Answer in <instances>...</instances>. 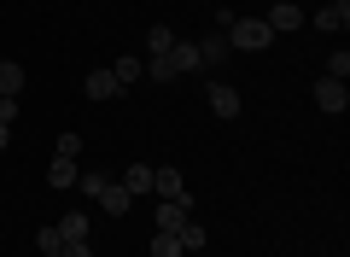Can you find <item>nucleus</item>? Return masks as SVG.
Instances as JSON below:
<instances>
[{"instance_id": "obj_22", "label": "nucleus", "mask_w": 350, "mask_h": 257, "mask_svg": "<svg viewBox=\"0 0 350 257\" xmlns=\"http://www.w3.org/2000/svg\"><path fill=\"white\" fill-rule=\"evenodd\" d=\"M146 76H152V82H175V64H170V53H158V59H146Z\"/></svg>"}, {"instance_id": "obj_6", "label": "nucleus", "mask_w": 350, "mask_h": 257, "mask_svg": "<svg viewBox=\"0 0 350 257\" xmlns=\"http://www.w3.org/2000/svg\"><path fill=\"white\" fill-rule=\"evenodd\" d=\"M82 94L94 99V106H105V99H117V94H123V82H117L111 71H94V76L82 82Z\"/></svg>"}, {"instance_id": "obj_26", "label": "nucleus", "mask_w": 350, "mask_h": 257, "mask_svg": "<svg viewBox=\"0 0 350 257\" xmlns=\"http://www.w3.org/2000/svg\"><path fill=\"white\" fill-rule=\"evenodd\" d=\"M0 123H18V99H0Z\"/></svg>"}, {"instance_id": "obj_11", "label": "nucleus", "mask_w": 350, "mask_h": 257, "mask_svg": "<svg viewBox=\"0 0 350 257\" xmlns=\"http://www.w3.org/2000/svg\"><path fill=\"white\" fill-rule=\"evenodd\" d=\"M170 64H175V76H193V71H199V47L175 36V47H170Z\"/></svg>"}, {"instance_id": "obj_18", "label": "nucleus", "mask_w": 350, "mask_h": 257, "mask_svg": "<svg viewBox=\"0 0 350 257\" xmlns=\"http://www.w3.org/2000/svg\"><path fill=\"white\" fill-rule=\"evenodd\" d=\"M175 240H181V252H204V240H211V234H204V222H187Z\"/></svg>"}, {"instance_id": "obj_2", "label": "nucleus", "mask_w": 350, "mask_h": 257, "mask_svg": "<svg viewBox=\"0 0 350 257\" xmlns=\"http://www.w3.org/2000/svg\"><path fill=\"white\" fill-rule=\"evenodd\" d=\"M193 222V199H158L152 205V228L158 234H181Z\"/></svg>"}, {"instance_id": "obj_5", "label": "nucleus", "mask_w": 350, "mask_h": 257, "mask_svg": "<svg viewBox=\"0 0 350 257\" xmlns=\"http://www.w3.org/2000/svg\"><path fill=\"white\" fill-rule=\"evenodd\" d=\"M262 24L275 29V36H286V29H298V24H304V12H298V6H292V0H275V6L262 12Z\"/></svg>"}, {"instance_id": "obj_17", "label": "nucleus", "mask_w": 350, "mask_h": 257, "mask_svg": "<svg viewBox=\"0 0 350 257\" xmlns=\"http://www.w3.org/2000/svg\"><path fill=\"white\" fill-rule=\"evenodd\" d=\"M88 228H94V222H88L82 210H70V217H59V234H64V240H88Z\"/></svg>"}, {"instance_id": "obj_10", "label": "nucleus", "mask_w": 350, "mask_h": 257, "mask_svg": "<svg viewBox=\"0 0 350 257\" xmlns=\"http://www.w3.org/2000/svg\"><path fill=\"white\" fill-rule=\"evenodd\" d=\"M94 205H105V210H111V217H129V205H135V193H129L123 182H105V193L94 199Z\"/></svg>"}, {"instance_id": "obj_20", "label": "nucleus", "mask_w": 350, "mask_h": 257, "mask_svg": "<svg viewBox=\"0 0 350 257\" xmlns=\"http://www.w3.org/2000/svg\"><path fill=\"white\" fill-rule=\"evenodd\" d=\"M105 182H111L105 170H88V175H76V187H82L88 199H100V193H105Z\"/></svg>"}, {"instance_id": "obj_23", "label": "nucleus", "mask_w": 350, "mask_h": 257, "mask_svg": "<svg viewBox=\"0 0 350 257\" xmlns=\"http://www.w3.org/2000/svg\"><path fill=\"white\" fill-rule=\"evenodd\" d=\"M53 158H82V135H76V129H64V135H59V152H53Z\"/></svg>"}, {"instance_id": "obj_25", "label": "nucleus", "mask_w": 350, "mask_h": 257, "mask_svg": "<svg viewBox=\"0 0 350 257\" xmlns=\"http://www.w3.org/2000/svg\"><path fill=\"white\" fill-rule=\"evenodd\" d=\"M59 257H94V252H88V240H70V245H64Z\"/></svg>"}, {"instance_id": "obj_19", "label": "nucleus", "mask_w": 350, "mask_h": 257, "mask_svg": "<svg viewBox=\"0 0 350 257\" xmlns=\"http://www.w3.org/2000/svg\"><path fill=\"white\" fill-rule=\"evenodd\" d=\"M36 245H41V257H59V252H64L70 240H64L59 228H41V234H36Z\"/></svg>"}, {"instance_id": "obj_16", "label": "nucleus", "mask_w": 350, "mask_h": 257, "mask_svg": "<svg viewBox=\"0 0 350 257\" xmlns=\"http://www.w3.org/2000/svg\"><path fill=\"white\" fill-rule=\"evenodd\" d=\"M76 175H82V170H76V158H53L47 182H53V187H76Z\"/></svg>"}, {"instance_id": "obj_14", "label": "nucleus", "mask_w": 350, "mask_h": 257, "mask_svg": "<svg viewBox=\"0 0 350 257\" xmlns=\"http://www.w3.org/2000/svg\"><path fill=\"white\" fill-rule=\"evenodd\" d=\"M193 47H199V64H222L228 53H234V47H228V36H204V41H193Z\"/></svg>"}, {"instance_id": "obj_7", "label": "nucleus", "mask_w": 350, "mask_h": 257, "mask_svg": "<svg viewBox=\"0 0 350 257\" xmlns=\"http://www.w3.org/2000/svg\"><path fill=\"white\" fill-rule=\"evenodd\" d=\"M345 24H350V0H327L321 12H315V29H327V36H338Z\"/></svg>"}, {"instance_id": "obj_4", "label": "nucleus", "mask_w": 350, "mask_h": 257, "mask_svg": "<svg viewBox=\"0 0 350 257\" xmlns=\"http://www.w3.org/2000/svg\"><path fill=\"white\" fill-rule=\"evenodd\" d=\"M315 106H321L327 117H338V111L350 106V88H345V82H333V76H327V82H315Z\"/></svg>"}, {"instance_id": "obj_21", "label": "nucleus", "mask_w": 350, "mask_h": 257, "mask_svg": "<svg viewBox=\"0 0 350 257\" xmlns=\"http://www.w3.org/2000/svg\"><path fill=\"white\" fill-rule=\"evenodd\" d=\"M152 257H181V240H175V234H158V228H152Z\"/></svg>"}, {"instance_id": "obj_12", "label": "nucleus", "mask_w": 350, "mask_h": 257, "mask_svg": "<svg viewBox=\"0 0 350 257\" xmlns=\"http://www.w3.org/2000/svg\"><path fill=\"white\" fill-rule=\"evenodd\" d=\"M117 182H123L135 199H140V193H152V164H129V170L117 175Z\"/></svg>"}, {"instance_id": "obj_3", "label": "nucleus", "mask_w": 350, "mask_h": 257, "mask_svg": "<svg viewBox=\"0 0 350 257\" xmlns=\"http://www.w3.org/2000/svg\"><path fill=\"white\" fill-rule=\"evenodd\" d=\"M152 193H158V199H193V193H187V175L175 170V164L152 170Z\"/></svg>"}, {"instance_id": "obj_27", "label": "nucleus", "mask_w": 350, "mask_h": 257, "mask_svg": "<svg viewBox=\"0 0 350 257\" xmlns=\"http://www.w3.org/2000/svg\"><path fill=\"white\" fill-rule=\"evenodd\" d=\"M12 147V123H0V152Z\"/></svg>"}, {"instance_id": "obj_15", "label": "nucleus", "mask_w": 350, "mask_h": 257, "mask_svg": "<svg viewBox=\"0 0 350 257\" xmlns=\"http://www.w3.org/2000/svg\"><path fill=\"white\" fill-rule=\"evenodd\" d=\"M170 47H175V29L170 24H152L146 29V59H158V53H170Z\"/></svg>"}, {"instance_id": "obj_9", "label": "nucleus", "mask_w": 350, "mask_h": 257, "mask_svg": "<svg viewBox=\"0 0 350 257\" xmlns=\"http://www.w3.org/2000/svg\"><path fill=\"white\" fill-rule=\"evenodd\" d=\"M24 82H29L24 64H18V59H0V99H18V94H24Z\"/></svg>"}, {"instance_id": "obj_24", "label": "nucleus", "mask_w": 350, "mask_h": 257, "mask_svg": "<svg viewBox=\"0 0 350 257\" xmlns=\"http://www.w3.org/2000/svg\"><path fill=\"white\" fill-rule=\"evenodd\" d=\"M327 76H333V82H345V76H350V53H345V47L327 59Z\"/></svg>"}, {"instance_id": "obj_13", "label": "nucleus", "mask_w": 350, "mask_h": 257, "mask_svg": "<svg viewBox=\"0 0 350 257\" xmlns=\"http://www.w3.org/2000/svg\"><path fill=\"white\" fill-rule=\"evenodd\" d=\"M111 76H117L123 88H129V82H140V76H146V59H140V53H123V59L111 64Z\"/></svg>"}, {"instance_id": "obj_8", "label": "nucleus", "mask_w": 350, "mask_h": 257, "mask_svg": "<svg viewBox=\"0 0 350 257\" xmlns=\"http://www.w3.org/2000/svg\"><path fill=\"white\" fill-rule=\"evenodd\" d=\"M211 111L216 117H239V88L234 82H211Z\"/></svg>"}, {"instance_id": "obj_1", "label": "nucleus", "mask_w": 350, "mask_h": 257, "mask_svg": "<svg viewBox=\"0 0 350 257\" xmlns=\"http://www.w3.org/2000/svg\"><path fill=\"white\" fill-rule=\"evenodd\" d=\"M222 36H228V47H239V53H262L269 41H275V29L262 24V18H234Z\"/></svg>"}]
</instances>
